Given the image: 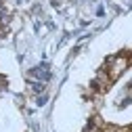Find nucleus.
I'll use <instances>...</instances> for the list:
<instances>
[{
    "label": "nucleus",
    "mask_w": 132,
    "mask_h": 132,
    "mask_svg": "<svg viewBox=\"0 0 132 132\" xmlns=\"http://www.w3.org/2000/svg\"><path fill=\"white\" fill-rule=\"evenodd\" d=\"M2 84H4V78H0V86H2Z\"/></svg>",
    "instance_id": "7ed1b4c3"
},
{
    "label": "nucleus",
    "mask_w": 132,
    "mask_h": 132,
    "mask_svg": "<svg viewBox=\"0 0 132 132\" xmlns=\"http://www.w3.org/2000/svg\"><path fill=\"white\" fill-rule=\"evenodd\" d=\"M107 65H111L109 67V78L115 80V78H120L122 71L128 67V61H126V57H111V59H107Z\"/></svg>",
    "instance_id": "f257e3e1"
},
{
    "label": "nucleus",
    "mask_w": 132,
    "mask_h": 132,
    "mask_svg": "<svg viewBox=\"0 0 132 132\" xmlns=\"http://www.w3.org/2000/svg\"><path fill=\"white\" fill-rule=\"evenodd\" d=\"M109 73H107V67L105 69H101V71H98L96 73V78H94V84H96V88H105L107 84H109Z\"/></svg>",
    "instance_id": "f03ea898"
}]
</instances>
